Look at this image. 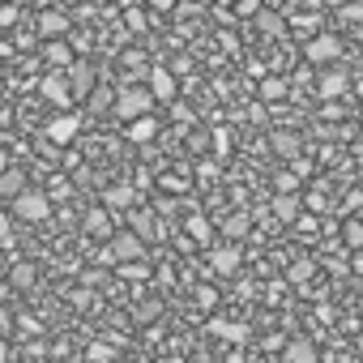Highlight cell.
Segmentation results:
<instances>
[{
  "mask_svg": "<svg viewBox=\"0 0 363 363\" xmlns=\"http://www.w3.org/2000/svg\"><path fill=\"white\" fill-rule=\"evenodd\" d=\"M193 363H214V359H193Z\"/></svg>",
  "mask_w": 363,
  "mask_h": 363,
  "instance_id": "8d00e7d4",
  "label": "cell"
},
{
  "mask_svg": "<svg viewBox=\"0 0 363 363\" xmlns=\"http://www.w3.org/2000/svg\"><path fill=\"white\" fill-rule=\"evenodd\" d=\"M128 141H137V145H150L154 137H158V120H150V116H137V120H128Z\"/></svg>",
  "mask_w": 363,
  "mask_h": 363,
  "instance_id": "4fadbf2b",
  "label": "cell"
},
{
  "mask_svg": "<svg viewBox=\"0 0 363 363\" xmlns=\"http://www.w3.org/2000/svg\"><path fill=\"white\" fill-rule=\"evenodd\" d=\"M167 363H179V359H167Z\"/></svg>",
  "mask_w": 363,
  "mask_h": 363,
  "instance_id": "f35d334b",
  "label": "cell"
},
{
  "mask_svg": "<svg viewBox=\"0 0 363 363\" xmlns=\"http://www.w3.org/2000/svg\"><path fill=\"white\" fill-rule=\"evenodd\" d=\"M223 235H227L231 244H240V240L248 235V218H244V214H231V218L223 223Z\"/></svg>",
  "mask_w": 363,
  "mask_h": 363,
  "instance_id": "ffe728a7",
  "label": "cell"
},
{
  "mask_svg": "<svg viewBox=\"0 0 363 363\" xmlns=\"http://www.w3.org/2000/svg\"><path fill=\"white\" fill-rule=\"evenodd\" d=\"M77 133H82V120H77V116H69V111H56V116L48 120V128H43V137H48V141H56V145H69Z\"/></svg>",
  "mask_w": 363,
  "mask_h": 363,
  "instance_id": "277c9868",
  "label": "cell"
},
{
  "mask_svg": "<svg viewBox=\"0 0 363 363\" xmlns=\"http://www.w3.org/2000/svg\"><path fill=\"white\" fill-rule=\"evenodd\" d=\"M86 231H90L94 240H111V235H116V231H111V218H107V210H103V206L86 214Z\"/></svg>",
  "mask_w": 363,
  "mask_h": 363,
  "instance_id": "e0dca14e",
  "label": "cell"
},
{
  "mask_svg": "<svg viewBox=\"0 0 363 363\" xmlns=\"http://www.w3.org/2000/svg\"><path fill=\"white\" fill-rule=\"evenodd\" d=\"M86 103H90V111H111V107H116V90H99V86H94Z\"/></svg>",
  "mask_w": 363,
  "mask_h": 363,
  "instance_id": "7402d4cb",
  "label": "cell"
},
{
  "mask_svg": "<svg viewBox=\"0 0 363 363\" xmlns=\"http://www.w3.org/2000/svg\"><path fill=\"white\" fill-rule=\"evenodd\" d=\"M303 56H308L312 65H333V60L342 56V43H337L333 35H316V39L303 48Z\"/></svg>",
  "mask_w": 363,
  "mask_h": 363,
  "instance_id": "5b68a950",
  "label": "cell"
},
{
  "mask_svg": "<svg viewBox=\"0 0 363 363\" xmlns=\"http://www.w3.org/2000/svg\"><path fill=\"white\" fill-rule=\"evenodd\" d=\"M359 218H363V214H359Z\"/></svg>",
  "mask_w": 363,
  "mask_h": 363,
  "instance_id": "ab89813d",
  "label": "cell"
},
{
  "mask_svg": "<svg viewBox=\"0 0 363 363\" xmlns=\"http://www.w3.org/2000/svg\"><path fill=\"white\" fill-rule=\"evenodd\" d=\"M261 9V0H240V13H257Z\"/></svg>",
  "mask_w": 363,
  "mask_h": 363,
  "instance_id": "836d02e7",
  "label": "cell"
},
{
  "mask_svg": "<svg viewBox=\"0 0 363 363\" xmlns=\"http://www.w3.org/2000/svg\"><path fill=\"white\" fill-rule=\"evenodd\" d=\"M210 333L214 337H227V342H244L248 337V329L244 325H231V320H210Z\"/></svg>",
  "mask_w": 363,
  "mask_h": 363,
  "instance_id": "ac0fdd59",
  "label": "cell"
},
{
  "mask_svg": "<svg viewBox=\"0 0 363 363\" xmlns=\"http://www.w3.org/2000/svg\"><path fill=\"white\" fill-rule=\"evenodd\" d=\"M210 265H214V274H235V269H240V244H218V248H210Z\"/></svg>",
  "mask_w": 363,
  "mask_h": 363,
  "instance_id": "9c48e42d",
  "label": "cell"
},
{
  "mask_svg": "<svg viewBox=\"0 0 363 363\" xmlns=\"http://www.w3.org/2000/svg\"><path fill=\"white\" fill-rule=\"evenodd\" d=\"M13 22H18V9L5 5V9H0V26H13Z\"/></svg>",
  "mask_w": 363,
  "mask_h": 363,
  "instance_id": "1f68e13d",
  "label": "cell"
},
{
  "mask_svg": "<svg viewBox=\"0 0 363 363\" xmlns=\"http://www.w3.org/2000/svg\"><path fill=\"white\" fill-rule=\"evenodd\" d=\"M354 269H359V274H363V252H359V257H354Z\"/></svg>",
  "mask_w": 363,
  "mask_h": 363,
  "instance_id": "e575fe53",
  "label": "cell"
},
{
  "mask_svg": "<svg viewBox=\"0 0 363 363\" xmlns=\"http://www.w3.org/2000/svg\"><path fill=\"white\" fill-rule=\"evenodd\" d=\"M342 90H346V73H342V69H333V73L320 77V94H325V99H337Z\"/></svg>",
  "mask_w": 363,
  "mask_h": 363,
  "instance_id": "d6986e66",
  "label": "cell"
},
{
  "mask_svg": "<svg viewBox=\"0 0 363 363\" xmlns=\"http://www.w3.org/2000/svg\"><path fill=\"white\" fill-rule=\"evenodd\" d=\"M13 282H18V286H30V282H35V269H30V265H13Z\"/></svg>",
  "mask_w": 363,
  "mask_h": 363,
  "instance_id": "f1b7e54d",
  "label": "cell"
},
{
  "mask_svg": "<svg viewBox=\"0 0 363 363\" xmlns=\"http://www.w3.org/2000/svg\"><path fill=\"white\" fill-rule=\"evenodd\" d=\"M282 359H286V363H316V346H312L308 337H291L286 350H282Z\"/></svg>",
  "mask_w": 363,
  "mask_h": 363,
  "instance_id": "2e32d148",
  "label": "cell"
},
{
  "mask_svg": "<svg viewBox=\"0 0 363 363\" xmlns=\"http://www.w3.org/2000/svg\"><path fill=\"white\" fill-rule=\"evenodd\" d=\"M69 90H73V99H90V90H94V69H90L86 60H73V65H69Z\"/></svg>",
  "mask_w": 363,
  "mask_h": 363,
  "instance_id": "52a82bcc",
  "label": "cell"
},
{
  "mask_svg": "<svg viewBox=\"0 0 363 363\" xmlns=\"http://www.w3.org/2000/svg\"><path fill=\"white\" fill-rule=\"evenodd\" d=\"M13 210H18V218H26V223H43L48 214H52V197L48 193H22L18 201H13Z\"/></svg>",
  "mask_w": 363,
  "mask_h": 363,
  "instance_id": "3957f363",
  "label": "cell"
},
{
  "mask_svg": "<svg viewBox=\"0 0 363 363\" xmlns=\"http://www.w3.org/2000/svg\"><path fill=\"white\" fill-rule=\"evenodd\" d=\"M107 252H111V261H141L145 257V240L137 235V231H116L111 240H107Z\"/></svg>",
  "mask_w": 363,
  "mask_h": 363,
  "instance_id": "7a4b0ae2",
  "label": "cell"
},
{
  "mask_svg": "<svg viewBox=\"0 0 363 363\" xmlns=\"http://www.w3.org/2000/svg\"><path fill=\"white\" fill-rule=\"evenodd\" d=\"M150 94H154L158 103H171V99H175V77H171L167 69H150Z\"/></svg>",
  "mask_w": 363,
  "mask_h": 363,
  "instance_id": "7c38bea8",
  "label": "cell"
},
{
  "mask_svg": "<svg viewBox=\"0 0 363 363\" xmlns=\"http://www.w3.org/2000/svg\"><path fill=\"white\" fill-rule=\"evenodd\" d=\"M278 189H282V193H295V189H299L295 175H278Z\"/></svg>",
  "mask_w": 363,
  "mask_h": 363,
  "instance_id": "d6a6232c",
  "label": "cell"
},
{
  "mask_svg": "<svg viewBox=\"0 0 363 363\" xmlns=\"http://www.w3.org/2000/svg\"><path fill=\"white\" fill-rule=\"evenodd\" d=\"M257 22H261V30H265V35H282V22H278L274 13H261Z\"/></svg>",
  "mask_w": 363,
  "mask_h": 363,
  "instance_id": "83f0119b",
  "label": "cell"
},
{
  "mask_svg": "<svg viewBox=\"0 0 363 363\" xmlns=\"http://www.w3.org/2000/svg\"><path fill=\"white\" fill-rule=\"evenodd\" d=\"M43 60H48L52 69H69V65H73V48H69L65 39H43Z\"/></svg>",
  "mask_w": 363,
  "mask_h": 363,
  "instance_id": "8fae6325",
  "label": "cell"
},
{
  "mask_svg": "<svg viewBox=\"0 0 363 363\" xmlns=\"http://www.w3.org/2000/svg\"><path fill=\"white\" fill-rule=\"evenodd\" d=\"M128 227H133V231H137L141 240H154V235L162 240V235H167V231H162V223H154V214H145V210L128 214Z\"/></svg>",
  "mask_w": 363,
  "mask_h": 363,
  "instance_id": "9a60e30c",
  "label": "cell"
},
{
  "mask_svg": "<svg viewBox=\"0 0 363 363\" xmlns=\"http://www.w3.org/2000/svg\"><path fill=\"white\" fill-rule=\"evenodd\" d=\"M90 5H107V0H90Z\"/></svg>",
  "mask_w": 363,
  "mask_h": 363,
  "instance_id": "74e56055",
  "label": "cell"
},
{
  "mask_svg": "<svg viewBox=\"0 0 363 363\" xmlns=\"http://www.w3.org/2000/svg\"><path fill=\"white\" fill-rule=\"evenodd\" d=\"M120 274L141 282V278H150V265H141V261H124V265H120Z\"/></svg>",
  "mask_w": 363,
  "mask_h": 363,
  "instance_id": "4316f807",
  "label": "cell"
},
{
  "mask_svg": "<svg viewBox=\"0 0 363 363\" xmlns=\"http://www.w3.org/2000/svg\"><path fill=\"white\" fill-rule=\"evenodd\" d=\"M312 269H316V265H312L308 257H299V261L286 269V278H291V282H308V278H312Z\"/></svg>",
  "mask_w": 363,
  "mask_h": 363,
  "instance_id": "d4e9b609",
  "label": "cell"
},
{
  "mask_svg": "<svg viewBox=\"0 0 363 363\" xmlns=\"http://www.w3.org/2000/svg\"><path fill=\"white\" fill-rule=\"evenodd\" d=\"M282 90H286L282 82H265V86H261V94H265V99H282Z\"/></svg>",
  "mask_w": 363,
  "mask_h": 363,
  "instance_id": "4dcf8cb0",
  "label": "cell"
},
{
  "mask_svg": "<svg viewBox=\"0 0 363 363\" xmlns=\"http://www.w3.org/2000/svg\"><path fill=\"white\" fill-rule=\"evenodd\" d=\"M39 90H43V99H48V103H56V107H69V103H73L69 77H60V73H48V77L39 82Z\"/></svg>",
  "mask_w": 363,
  "mask_h": 363,
  "instance_id": "ba28073f",
  "label": "cell"
},
{
  "mask_svg": "<svg viewBox=\"0 0 363 363\" xmlns=\"http://www.w3.org/2000/svg\"><path fill=\"white\" fill-rule=\"evenodd\" d=\"M274 150L286 154V158H295V154H299V137H295V133H274Z\"/></svg>",
  "mask_w": 363,
  "mask_h": 363,
  "instance_id": "603a6c76",
  "label": "cell"
},
{
  "mask_svg": "<svg viewBox=\"0 0 363 363\" xmlns=\"http://www.w3.org/2000/svg\"><path fill=\"white\" fill-rule=\"evenodd\" d=\"M22 193H26V171H22V167H9V171H0V197L18 201Z\"/></svg>",
  "mask_w": 363,
  "mask_h": 363,
  "instance_id": "30bf717a",
  "label": "cell"
},
{
  "mask_svg": "<svg viewBox=\"0 0 363 363\" xmlns=\"http://www.w3.org/2000/svg\"><path fill=\"white\" fill-rule=\"evenodd\" d=\"M150 107H154V94H150L145 86H120V90H116V107H111V111L128 124V120L145 116Z\"/></svg>",
  "mask_w": 363,
  "mask_h": 363,
  "instance_id": "6da1fadb",
  "label": "cell"
},
{
  "mask_svg": "<svg viewBox=\"0 0 363 363\" xmlns=\"http://www.w3.org/2000/svg\"><path fill=\"white\" fill-rule=\"evenodd\" d=\"M0 171H9V162H5V150H0Z\"/></svg>",
  "mask_w": 363,
  "mask_h": 363,
  "instance_id": "d590c367",
  "label": "cell"
},
{
  "mask_svg": "<svg viewBox=\"0 0 363 363\" xmlns=\"http://www.w3.org/2000/svg\"><path fill=\"white\" fill-rule=\"evenodd\" d=\"M342 240H346V248L363 252V218H350V223L342 227Z\"/></svg>",
  "mask_w": 363,
  "mask_h": 363,
  "instance_id": "44dd1931",
  "label": "cell"
},
{
  "mask_svg": "<svg viewBox=\"0 0 363 363\" xmlns=\"http://www.w3.org/2000/svg\"><path fill=\"white\" fill-rule=\"evenodd\" d=\"M299 210H303L299 193H278V197H274V218H278V223H295Z\"/></svg>",
  "mask_w": 363,
  "mask_h": 363,
  "instance_id": "5bb4252c",
  "label": "cell"
},
{
  "mask_svg": "<svg viewBox=\"0 0 363 363\" xmlns=\"http://www.w3.org/2000/svg\"><path fill=\"white\" fill-rule=\"evenodd\" d=\"M13 240V223H9V214L0 210V244H9Z\"/></svg>",
  "mask_w": 363,
  "mask_h": 363,
  "instance_id": "f546056e",
  "label": "cell"
},
{
  "mask_svg": "<svg viewBox=\"0 0 363 363\" xmlns=\"http://www.w3.org/2000/svg\"><path fill=\"white\" fill-rule=\"evenodd\" d=\"M35 30H39V39H65V35H69V13L48 9V13H39Z\"/></svg>",
  "mask_w": 363,
  "mask_h": 363,
  "instance_id": "8992f818",
  "label": "cell"
},
{
  "mask_svg": "<svg viewBox=\"0 0 363 363\" xmlns=\"http://www.w3.org/2000/svg\"><path fill=\"white\" fill-rule=\"evenodd\" d=\"M189 235H193L197 244H210V223H206V218H193V223H189Z\"/></svg>",
  "mask_w": 363,
  "mask_h": 363,
  "instance_id": "484cf974",
  "label": "cell"
},
{
  "mask_svg": "<svg viewBox=\"0 0 363 363\" xmlns=\"http://www.w3.org/2000/svg\"><path fill=\"white\" fill-rule=\"evenodd\" d=\"M133 201H137V193H133L128 184H120V189H111V193H107V206H111V210H120V206H133Z\"/></svg>",
  "mask_w": 363,
  "mask_h": 363,
  "instance_id": "cb8c5ba5",
  "label": "cell"
}]
</instances>
